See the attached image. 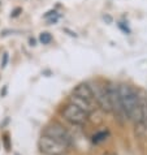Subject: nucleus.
I'll return each mask as SVG.
<instances>
[{
    "mask_svg": "<svg viewBox=\"0 0 147 155\" xmlns=\"http://www.w3.org/2000/svg\"><path fill=\"white\" fill-rule=\"evenodd\" d=\"M73 94L77 95V97L83 98V99H86V101H89V102L95 103L93 91H91V87H90L89 84H80L74 90H73Z\"/></svg>",
    "mask_w": 147,
    "mask_h": 155,
    "instance_id": "8",
    "label": "nucleus"
},
{
    "mask_svg": "<svg viewBox=\"0 0 147 155\" xmlns=\"http://www.w3.org/2000/svg\"><path fill=\"white\" fill-rule=\"evenodd\" d=\"M7 61H8V54L5 52V54H3V63H2V67L3 68L7 65Z\"/></svg>",
    "mask_w": 147,
    "mask_h": 155,
    "instance_id": "11",
    "label": "nucleus"
},
{
    "mask_svg": "<svg viewBox=\"0 0 147 155\" xmlns=\"http://www.w3.org/2000/svg\"><path fill=\"white\" fill-rule=\"evenodd\" d=\"M39 41L42 45H48V43H51V41H52V35H51L50 33H42L39 35Z\"/></svg>",
    "mask_w": 147,
    "mask_h": 155,
    "instance_id": "9",
    "label": "nucleus"
},
{
    "mask_svg": "<svg viewBox=\"0 0 147 155\" xmlns=\"http://www.w3.org/2000/svg\"><path fill=\"white\" fill-rule=\"evenodd\" d=\"M21 12H22V9H21V8H16V9L12 12V17H17V16L21 13Z\"/></svg>",
    "mask_w": 147,
    "mask_h": 155,
    "instance_id": "12",
    "label": "nucleus"
},
{
    "mask_svg": "<svg viewBox=\"0 0 147 155\" xmlns=\"http://www.w3.org/2000/svg\"><path fill=\"white\" fill-rule=\"evenodd\" d=\"M38 146H39L41 153H43L44 155H67L69 150L67 145L51 138V137L46 134H43L39 138Z\"/></svg>",
    "mask_w": 147,
    "mask_h": 155,
    "instance_id": "2",
    "label": "nucleus"
},
{
    "mask_svg": "<svg viewBox=\"0 0 147 155\" xmlns=\"http://www.w3.org/2000/svg\"><path fill=\"white\" fill-rule=\"evenodd\" d=\"M30 45H31V46H35V39H33V38H30Z\"/></svg>",
    "mask_w": 147,
    "mask_h": 155,
    "instance_id": "14",
    "label": "nucleus"
},
{
    "mask_svg": "<svg viewBox=\"0 0 147 155\" xmlns=\"http://www.w3.org/2000/svg\"><path fill=\"white\" fill-rule=\"evenodd\" d=\"M69 103H72V104L77 106L78 108H81L82 111H85V112L89 114V115L95 110V103L86 101V99L81 98V97H77V95H74V94H73V95L69 98Z\"/></svg>",
    "mask_w": 147,
    "mask_h": 155,
    "instance_id": "7",
    "label": "nucleus"
},
{
    "mask_svg": "<svg viewBox=\"0 0 147 155\" xmlns=\"http://www.w3.org/2000/svg\"><path fill=\"white\" fill-rule=\"evenodd\" d=\"M104 155H116V154L115 153H106Z\"/></svg>",
    "mask_w": 147,
    "mask_h": 155,
    "instance_id": "15",
    "label": "nucleus"
},
{
    "mask_svg": "<svg viewBox=\"0 0 147 155\" xmlns=\"http://www.w3.org/2000/svg\"><path fill=\"white\" fill-rule=\"evenodd\" d=\"M90 87H91L94 101L98 104V107L104 112H111L112 107L109 102V94H108V87L106 85H103L100 82H90Z\"/></svg>",
    "mask_w": 147,
    "mask_h": 155,
    "instance_id": "3",
    "label": "nucleus"
},
{
    "mask_svg": "<svg viewBox=\"0 0 147 155\" xmlns=\"http://www.w3.org/2000/svg\"><path fill=\"white\" fill-rule=\"evenodd\" d=\"M104 20H107V22H112V18L109 16H104Z\"/></svg>",
    "mask_w": 147,
    "mask_h": 155,
    "instance_id": "13",
    "label": "nucleus"
},
{
    "mask_svg": "<svg viewBox=\"0 0 147 155\" xmlns=\"http://www.w3.org/2000/svg\"><path fill=\"white\" fill-rule=\"evenodd\" d=\"M108 94H109V102H111V107L112 111L115 112V115L117 116L119 119H126L122 108V104H121V98H120V91H119V85L116 84H108Z\"/></svg>",
    "mask_w": 147,
    "mask_h": 155,
    "instance_id": "6",
    "label": "nucleus"
},
{
    "mask_svg": "<svg viewBox=\"0 0 147 155\" xmlns=\"http://www.w3.org/2000/svg\"><path fill=\"white\" fill-rule=\"evenodd\" d=\"M106 138H107V132H98L96 134H94L93 141H94V142H96V143H99V142L104 141Z\"/></svg>",
    "mask_w": 147,
    "mask_h": 155,
    "instance_id": "10",
    "label": "nucleus"
},
{
    "mask_svg": "<svg viewBox=\"0 0 147 155\" xmlns=\"http://www.w3.org/2000/svg\"><path fill=\"white\" fill-rule=\"evenodd\" d=\"M119 91H120L121 104H122L125 116L129 119L130 115L141 106V97L138 95L136 89H133L130 85H126V84L119 85Z\"/></svg>",
    "mask_w": 147,
    "mask_h": 155,
    "instance_id": "1",
    "label": "nucleus"
},
{
    "mask_svg": "<svg viewBox=\"0 0 147 155\" xmlns=\"http://www.w3.org/2000/svg\"><path fill=\"white\" fill-rule=\"evenodd\" d=\"M61 115L67 121H69L70 124H74V125H82L89 119V114H86L85 111H82L77 106L72 104V103L67 104L61 110Z\"/></svg>",
    "mask_w": 147,
    "mask_h": 155,
    "instance_id": "4",
    "label": "nucleus"
},
{
    "mask_svg": "<svg viewBox=\"0 0 147 155\" xmlns=\"http://www.w3.org/2000/svg\"><path fill=\"white\" fill-rule=\"evenodd\" d=\"M44 134L51 137V138L56 140V141L61 142V143H64V145H67L68 147L72 145L73 138H72L70 133H69L63 125H60V124H57V123L47 125L46 129H44Z\"/></svg>",
    "mask_w": 147,
    "mask_h": 155,
    "instance_id": "5",
    "label": "nucleus"
}]
</instances>
